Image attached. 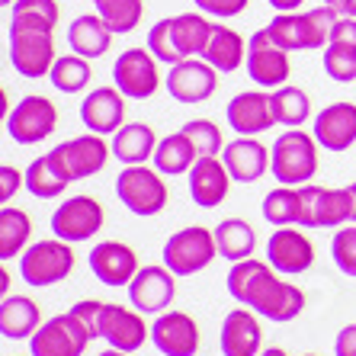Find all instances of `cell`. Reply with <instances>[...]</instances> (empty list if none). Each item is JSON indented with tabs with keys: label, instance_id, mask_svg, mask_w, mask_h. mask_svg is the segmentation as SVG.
Returning <instances> with one entry per match:
<instances>
[{
	"label": "cell",
	"instance_id": "obj_16",
	"mask_svg": "<svg viewBox=\"0 0 356 356\" xmlns=\"http://www.w3.org/2000/svg\"><path fill=\"white\" fill-rule=\"evenodd\" d=\"M266 264L273 266L276 273L296 276L305 273L308 266L315 264V244L298 232V228H276L266 241Z\"/></svg>",
	"mask_w": 356,
	"mask_h": 356
},
{
	"label": "cell",
	"instance_id": "obj_13",
	"mask_svg": "<svg viewBox=\"0 0 356 356\" xmlns=\"http://www.w3.org/2000/svg\"><path fill=\"white\" fill-rule=\"evenodd\" d=\"M103 218H106V212L93 196H71L55 209L51 232L67 244H77V241H90L103 228Z\"/></svg>",
	"mask_w": 356,
	"mask_h": 356
},
{
	"label": "cell",
	"instance_id": "obj_32",
	"mask_svg": "<svg viewBox=\"0 0 356 356\" xmlns=\"http://www.w3.org/2000/svg\"><path fill=\"white\" fill-rule=\"evenodd\" d=\"M212 19L202 17V10L196 13H177L170 17V33H174V42H177V51L183 58H202L209 39H212Z\"/></svg>",
	"mask_w": 356,
	"mask_h": 356
},
{
	"label": "cell",
	"instance_id": "obj_54",
	"mask_svg": "<svg viewBox=\"0 0 356 356\" xmlns=\"http://www.w3.org/2000/svg\"><path fill=\"white\" fill-rule=\"evenodd\" d=\"M97 356H129V353H122V350H116V347H109V350H103V353H97Z\"/></svg>",
	"mask_w": 356,
	"mask_h": 356
},
{
	"label": "cell",
	"instance_id": "obj_10",
	"mask_svg": "<svg viewBox=\"0 0 356 356\" xmlns=\"http://www.w3.org/2000/svg\"><path fill=\"white\" fill-rule=\"evenodd\" d=\"M302 196V228H340V225L353 222V202H350L347 186L343 190H324L315 183L298 186Z\"/></svg>",
	"mask_w": 356,
	"mask_h": 356
},
{
	"label": "cell",
	"instance_id": "obj_11",
	"mask_svg": "<svg viewBox=\"0 0 356 356\" xmlns=\"http://www.w3.org/2000/svg\"><path fill=\"white\" fill-rule=\"evenodd\" d=\"M244 65H248L250 81L260 83V87H266V90H280V87H286V81H289V74H292L289 51L280 49V45L270 39L266 26L250 35L248 61H244Z\"/></svg>",
	"mask_w": 356,
	"mask_h": 356
},
{
	"label": "cell",
	"instance_id": "obj_7",
	"mask_svg": "<svg viewBox=\"0 0 356 356\" xmlns=\"http://www.w3.org/2000/svg\"><path fill=\"white\" fill-rule=\"evenodd\" d=\"M90 340L93 337L81 318L74 312H65V315L49 318L29 337V350H33V356H83Z\"/></svg>",
	"mask_w": 356,
	"mask_h": 356
},
{
	"label": "cell",
	"instance_id": "obj_4",
	"mask_svg": "<svg viewBox=\"0 0 356 356\" xmlns=\"http://www.w3.org/2000/svg\"><path fill=\"white\" fill-rule=\"evenodd\" d=\"M116 196L132 216H158L167 206V183L161 180V170H151L145 164L125 167L116 177Z\"/></svg>",
	"mask_w": 356,
	"mask_h": 356
},
{
	"label": "cell",
	"instance_id": "obj_9",
	"mask_svg": "<svg viewBox=\"0 0 356 356\" xmlns=\"http://www.w3.org/2000/svg\"><path fill=\"white\" fill-rule=\"evenodd\" d=\"M55 129H58V106L39 93L23 97L7 116V132L17 145H39Z\"/></svg>",
	"mask_w": 356,
	"mask_h": 356
},
{
	"label": "cell",
	"instance_id": "obj_52",
	"mask_svg": "<svg viewBox=\"0 0 356 356\" xmlns=\"http://www.w3.org/2000/svg\"><path fill=\"white\" fill-rule=\"evenodd\" d=\"M260 356H289V353L280 350V347H270V350H260Z\"/></svg>",
	"mask_w": 356,
	"mask_h": 356
},
{
	"label": "cell",
	"instance_id": "obj_30",
	"mask_svg": "<svg viewBox=\"0 0 356 356\" xmlns=\"http://www.w3.org/2000/svg\"><path fill=\"white\" fill-rule=\"evenodd\" d=\"M202 58L216 67L218 74H232L248 61V45L241 39V33H234L232 26H212V39H209Z\"/></svg>",
	"mask_w": 356,
	"mask_h": 356
},
{
	"label": "cell",
	"instance_id": "obj_40",
	"mask_svg": "<svg viewBox=\"0 0 356 356\" xmlns=\"http://www.w3.org/2000/svg\"><path fill=\"white\" fill-rule=\"evenodd\" d=\"M93 71H90V58H81V55H61L58 61H55V67H51V87L61 93H81L87 90V83H90Z\"/></svg>",
	"mask_w": 356,
	"mask_h": 356
},
{
	"label": "cell",
	"instance_id": "obj_44",
	"mask_svg": "<svg viewBox=\"0 0 356 356\" xmlns=\"http://www.w3.org/2000/svg\"><path fill=\"white\" fill-rule=\"evenodd\" d=\"M148 51H151V55H154L158 61L170 65V67H174L177 61H183V55L177 51L174 33H170V17L158 19V23L151 26V33H148Z\"/></svg>",
	"mask_w": 356,
	"mask_h": 356
},
{
	"label": "cell",
	"instance_id": "obj_48",
	"mask_svg": "<svg viewBox=\"0 0 356 356\" xmlns=\"http://www.w3.org/2000/svg\"><path fill=\"white\" fill-rule=\"evenodd\" d=\"M19 186H26V174H19L17 167H10V164L0 167V202H10Z\"/></svg>",
	"mask_w": 356,
	"mask_h": 356
},
{
	"label": "cell",
	"instance_id": "obj_45",
	"mask_svg": "<svg viewBox=\"0 0 356 356\" xmlns=\"http://www.w3.org/2000/svg\"><path fill=\"white\" fill-rule=\"evenodd\" d=\"M331 257L340 273L356 276V225H347V228H340V232L334 234Z\"/></svg>",
	"mask_w": 356,
	"mask_h": 356
},
{
	"label": "cell",
	"instance_id": "obj_22",
	"mask_svg": "<svg viewBox=\"0 0 356 356\" xmlns=\"http://www.w3.org/2000/svg\"><path fill=\"white\" fill-rule=\"evenodd\" d=\"M324 71L337 83L356 81V17H340L324 45Z\"/></svg>",
	"mask_w": 356,
	"mask_h": 356
},
{
	"label": "cell",
	"instance_id": "obj_56",
	"mask_svg": "<svg viewBox=\"0 0 356 356\" xmlns=\"http://www.w3.org/2000/svg\"><path fill=\"white\" fill-rule=\"evenodd\" d=\"M308 356H315V353H308Z\"/></svg>",
	"mask_w": 356,
	"mask_h": 356
},
{
	"label": "cell",
	"instance_id": "obj_34",
	"mask_svg": "<svg viewBox=\"0 0 356 356\" xmlns=\"http://www.w3.org/2000/svg\"><path fill=\"white\" fill-rule=\"evenodd\" d=\"M196 161H199V154H196L193 141L186 138L183 129L158 141V151H154V170H161V174H167V177L190 174Z\"/></svg>",
	"mask_w": 356,
	"mask_h": 356
},
{
	"label": "cell",
	"instance_id": "obj_47",
	"mask_svg": "<svg viewBox=\"0 0 356 356\" xmlns=\"http://www.w3.org/2000/svg\"><path fill=\"white\" fill-rule=\"evenodd\" d=\"M193 3H196L202 13H209V17L228 19V17H238V13H244L250 0H193Z\"/></svg>",
	"mask_w": 356,
	"mask_h": 356
},
{
	"label": "cell",
	"instance_id": "obj_50",
	"mask_svg": "<svg viewBox=\"0 0 356 356\" xmlns=\"http://www.w3.org/2000/svg\"><path fill=\"white\" fill-rule=\"evenodd\" d=\"M266 3H270L276 13H296V10L302 7V0H266Z\"/></svg>",
	"mask_w": 356,
	"mask_h": 356
},
{
	"label": "cell",
	"instance_id": "obj_17",
	"mask_svg": "<svg viewBox=\"0 0 356 356\" xmlns=\"http://www.w3.org/2000/svg\"><path fill=\"white\" fill-rule=\"evenodd\" d=\"M151 340L164 356H196L199 324L186 312H164L151 324Z\"/></svg>",
	"mask_w": 356,
	"mask_h": 356
},
{
	"label": "cell",
	"instance_id": "obj_19",
	"mask_svg": "<svg viewBox=\"0 0 356 356\" xmlns=\"http://www.w3.org/2000/svg\"><path fill=\"white\" fill-rule=\"evenodd\" d=\"M90 270L103 286H129L138 273V257L122 241H103L90 250Z\"/></svg>",
	"mask_w": 356,
	"mask_h": 356
},
{
	"label": "cell",
	"instance_id": "obj_41",
	"mask_svg": "<svg viewBox=\"0 0 356 356\" xmlns=\"http://www.w3.org/2000/svg\"><path fill=\"white\" fill-rule=\"evenodd\" d=\"M93 3H97V13L106 19V26L116 35L132 33L145 17V0H93Z\"/></svg>",
	"mask_w": 356,
	"mask_h": 356
},
{
	"label": "cell",
	"instance_id": "obj_24",
	"mask_svg": "<svg viewBox=\"0 0 356 356\" xmlns=\"http://www.w3.org/2000/svg\"><path fill=\"white\" fill-rule=\"evenodd\" d=\"M186 177H190V196L199 209L222 206L225 199H228L232 183H234L232 174H228V167H225V161H218V158H199Z\"/></svg>",
	"mask_w": 356,
	"mask_h": 356
},
{
	"label": "cell",
	"instance_id": "obj_23",
	"mask_svg": "<svg viewBox=\"0 0 356 356\" xmlns=\"http://www.w3.org/2000/svg\"><path fill=\"white\" fill-rule=\"evenodd\" d=\"M125 119V97L119 87H97L83 97L81 103V122L97 135L119 132Z\"/></svg>",
	"mask_w": 356,
	"mask_h": 356
},
{
	"label": "cell",
	"instance_id": "obj_25",
	"mask_svg": "<svg viewBox=\"0 0 356 356\" xmlns=\"http://www.w3.org/2000/svg\"><path fill=\"white\" fill-rule=\"evenodd\" d=\"M222 161L234 183H257L270 170V148H264L257 138L241 135V138L225 145Z\"/></svg>",
	"mask_w": 356,
	"mask_h": 356
},
{
	"label": "cell",
	"instance_id": "obj_6",
	"mask_svg": "<svg viewBox=\"0 0 356 356\" xmlns=\"http://www.w3.org/2000/svg\"><path fill=\"white\" fill-rule=\"evenodd\" d=\"M49 154L58 164L61 174L74 183V180H87V177L99 174L106 167L109 154H113V145H106L103 135L87 132V135H77V138H67L61 145H55Z\"/></svg>",
	"mask_w": 356,
	"mask_h": 356
},
{
	"label": "cell",
	"instance_id": "obj_21",
	"mask_svg": "<svg viewBox=\"0 0 356 356\" xmlns=\"http://www.w3.org/2000/svg\"><path fill=\"white\" fill-rule=\"evenodd\" d=\"M225 116H228V125H232L238 135H254L266 132V129H273L276 119H273V103H270V93L264 90H244L228 103L225 109Z\"/></svg>",
	"mask_w": 356,
	"mask_h": 356
},
{
	"label": "cell",
	"instance_id": "obj_46",
	"mask_svg": "<svg viewBox=\"0 0 356 356\" xmlns=\"http://www.w3.org/2000/svg\"><path fill=\"white\" fill-rule=\"evenodd\" d=\"M77 318L83 321V327L90 331V337H103V312H106V302H97V298H83L77 305H71Z\"/></svg>",
	"mask_w": 356,
	"mask_h": 356
},
{
	"label": "cell",
	"instance_id": "obj_5",
	"mask_svg": "<svg viewBox=\"0 0 356 356\" xmlns=\"http://www.w3.org/2000/svg\"><path fill=\"white\" fill-rule=\"evenodd\" d=\"M218 254L216 232L209 228H183V232L170 234L164 244V266L174 276H193L199 270H206Z\"/></svg>",
	"mask_w": 356,
	"mask_h": 356
},
{
	"label": "cell",
	"instance_id": "obj_1",
	"mask_svg": "<svg viewBox=\"0 0 356 356\" xmlns=\"http://www.w3.org/2000/svg\"><path fill=\"white\" fill-rule=\"evenodd\" d=\"M337 19H340L337 10L331 3H321V7L302 10V13H276L270 19V26H266V33L286 51H312L327 45Z\"/></svg>",
	"mask_w": 356,
	"mask_h": 356
},
{
	"label": "cell",
	"instance_id": "obj_20",
	"mask_svg": "<svg viewBox=\"0 0 356 356\" xmlns=\"http://www.w3.org/2000/svg\"><path fill=\"white\" fill-rule=\"evenodd\" d=\"M250 312H257V315L270 318L276 324H286L292 318L302 315V308H305V292L292 286V282H282L280 276H273L270 282L260 286V292L250 298Z\"/></svg>",
	"mask_w": 356,
	"mask_h": 356
},
{
	"label": "cell",
	"instance_id": "obj_8",
	"mask_svg": "<svg viewBox=\"0 0 356 356\" xmlns=\"http://www.w3.org/2000/svg\"><path fill=\"white\" fill-rule=\"evenodd\" d=\"M74 270V250L61 238L55 241H39L23 254L19 260V276L29 286H55Z\"/></svg>",
	"mask_w": 356,
	"mask_h": 356
},
{
	"label": "cell",
	"instance_id": "obj_18",
	"mask_svg": "<svg viewBox=\"0 0 356 356\" xmlns=\"http://www.w3.org/2000/svg\"><path fill=\"white\" fill-rule=\"evenodd\" d=\"M312 135H315V141L321 148L334 151V154L353 148V141H356V103L340 99V103L324 106L315 116V132Z\"/></svg>",
	"mask_w": 356,
	"mask_h": 356
},
{
	"label": "cell",
	"instance_id": "obj_2",
	"mask_svg": "<svg viewBox=\"0 0 356 356\" xmlns=\"http://www.w3.org/2000/svg\"><path fill=\"white\" fill-rule=\"evenodd\" d=\"M10 65L17 67L19 77H49L58 55H55V29L49 26H35L26 19H10L7 33Z\"/></svg>",
	"mask_w": 356,
	"mask_h": 356
},
{
	"label": "cell",
	"instance_id": "obj_29",
	"mask_svg": "<svg viewBox=\"0 0 356 356\" xmlns=\"http://www.w3.org/2000/svg\"><path fill=\"white\" fill-rule=\"evenodd\" d=\"M154 151H158V135L151 125L129 122L119 132H113V158L122 161L125 167L145 164L148 158H154Z\"/></svg>",
	"mask_w": 356,
	"mask_h": 356
},
{
	"label": "cell",
	"instance_id": "obj_28",
	"mask_svg": "<svg viewBox=\"0 0 356 356\" xmlns=\"http://www.w3.org/2000/svg\"><path fill=\"white\" fill-rule=\"evenodd\" d=\"M113 29L106 26V19L99 17V13H81V17L71 19L67 26V45L74 55L81 58H103L113 45Z\"/></svg>",
	"mask_w": 356,
	"mask_h": 356
},
{
	"label": "cell",
	"instance_id": "obj_37",
	"mask_svg": "<svg viewBox=\"0 0 356 356\" xmlns=\"http://www.w3.org/2000/svg\"><path fill=\"white\" fill-rule=\"evenodd\" d=\"M29 234H33V222L23 209L3 206L0 209V257L10 260L17 257L19 250L29 244Z\"/></svg>",
	"mask_w": 356,
	"mask_h": 356
},
{
	"label": "cell",
	"instance_id": "obj_26",
	"mask_svg": "<svg viewBox=\"0 0 356 356\" xmlns=\"http://www.w3.org/2000/svg\"><path fill=\"white\" fill-rule=\"evenodd\" d=\"M148 337V324L141 318V312L122 305H106L103 312V340L109 347L122 350V353H135L138 347H145Z\"/></svg>",
	"mask_w": 356,
	"mask_h": 356
},
{
	"label": "cell",
	"instance_id": "obj_43",
	"mask_svg": "<svg viewBox=\"0 0 356 356\" xmlns=\"http://www.w3.org/2000/svg\"><path fill=\"white\" fill-rule=\"evenodd\" d=\"M10 19H26V23L55 29L61 19V7H58V0H17L10 7Z\"/></svg>",
	"mask_w": 356,
	"mask_h": 356
},
{
	"label": "cell",
	"instance_id": "obj_15",
	"mask_svg": "<svg viewBox=\"0 0 356 356\" xmlns=\"http://www.w3.org/2000/svg\"><path fill=\"white\" fill-rule=\"evenodd\" d=\"M177 282L167 266H141L129 282V302L141 315H164V308L174 302Z\"/></svg>",
	"mask_w": 356,
	"mask_h": 356
},
{
	"label": "cell",
	"instance_id": "obj_42",
	"mask_svg": "<svg viewBox=\"0 0 356 356\" xmlns=\"http://www.w3.org/2000/svg\"><path fill=\"white\" fill-rule=\"evenodd\" d=\"M183 132L186 138L193 141V148H196L199 158H218L222 154V129H218L212 119H190V122L183 125Z\"/></svg>",
	"mask_w": 356,
	"mask_h": 356
},
{
	"label": "cell",
	"instance_id": "obj_51",
	"mask_svg": "<svg viewBox=\"0 0 356 356\" xmlns=\"http://www.w3.org/2000/svg\"><path fill=\"white\" fill-rule=\"evenodd\" d=\"M340 17H356V0H327Z\"/></svg>",
	"mask_w": 356,
	"mask_h": 356
},
{
	"label": "cell",
	"instance_id": "obj_33",
	"mask_svg": "<svg viewBox=\"0 0 356 356\" xmlns=\"http://www.w3.org/2000/svg\"><path fill=\"white\" fill-rule=\"evenodd\" d=\"M216 244H218V254L225 260H248L254 257V248H257V232H254V225L244 222V218H225L218 222L216 228Z\"/></svg>",
	"mask_w": 356,
	"mask_h": 356
},
{
	"label": "cell",
	"instance_id": "obj_36",
	"mask_svg": "<svg viewBox=\"0 0 356 356\" xmlns=\"http://www.w3.org/2000/svg\"><path fill=\"white\" fill-rule=\"evenodd\" d=\"M67 177L58 170V164L51 161V154L35 158L33 164L26 167V190L33 193L35 199H55L67 190Z\"/></svg>",
	"mask_w": 356,
	"mask_h": 356
},
{
	"label": "cell",
	"instance_id": "obj_38",
	"mask_svg": "<svg viewBox=\"0 0 356 356\" xmlns=\"http://www.w3.org/2000/svg\"><path fill=\"white\" fill-rule=\"evenodd\" d=\"M270 103H273V119L276 125H302L308 116H312V99H308L305 90H298V87H280V90L270 93Z\"/></svg>",
	"mask_w": 356,
	"mask_h": 356
},
{
	"label": "cell",
	"instance_id": "obj_35",
	"mask_svg": "<svg viewBox=\"0 0 356 356\" xmlns=\"http://www.w3.org/2000/svg\"><path fill=\"white\" fill-rule=\"evenodd\" d=\"M276 270L270 264H264V260H238V264L232 266V273H228V292H232L234 302H241V305H250V298L257 296V289L264 286L266 280H273Z\"/></svg>",
	"mask_w": 356,
	"mask_h": 356
},
{
	"label": "cell",
	"instance_id": "obj_3",
	"mask_svg": "<svg viewBox=\"0 0 356 356\" xmlns=\"http://www.w3.org/2000/svg\"><path fill=\"white\" fill-rule=\"evenodd\" d=\"M270 170L282 186H305L318 174V141L315 135L289 129L270 148Z\"/></svg>",
	"mask_w": 356,
	"mask_h": 356
},
{
	"label": "cell",
	"instance_id": "obj_39",
	"mask_svg": "<svg viewBox=\"0 0 356 356\" xmlns=\"http://www.w3.org/2000/svg\"><path fill=\"white\" fill-rule=\"evenodd\" d=\"M264 218L273 225V228L298 225V218H302V196H298L296 186H276V190L266 193Z\"/></svg>",
	"mask_w": 356,
	"mask_h": 356
},
{
	"label": "cell",
	"instance_id": "obj_53",
	"mask_svg": "<svg viewBox=\"0 0 356 356\" xmlns=\"http://www.w3.org/2000/svg\"><path fill=\"white\" fill-rule=\"evenodd\" d=\"M347 193H350V202H353V222H356V183H350Z\"/></svg>",
	"mask_w": 356,
	"mask_h": 356
},
{
	"label": "cell",
	"instance_id": "obj_49",
	"mask_svg": "<svg viewBox=\"0 0 356 356\" xmlns=\"http://www.w3.org/2000/svg\"><path fill=\"white\" fill-rule=\"evenodd\" d=\"M334 353L337 356H356V324H347V327L337 334Z\"/></svg>",
	"mask_w": 356,
	"mask_h": 356
},
{
	"label": "cell",
	"instance_id": "obj_12",
	"mask_svg": "<svg viewBox=\"0 0 356 356\" xmlns=\"http://www.w3.org/2000/svg\"><path fill=\"white\" fill-rule=\"evenodd\" d=\"M113 83L122 90L125 99H148L158 93L161 74L158 58L148 49H129L122 51L113 65Z\"/></svg>",
	"mask_w": 356,
	"mask_h": 356
},
{
	"label": "cell",
	"instance_id": "obj_14",
	"mask_svg": "<svg viewBox=\"0 0 356 356\" xmlns=\"http://www.w3.org/2000/svg\"><path fill=\"white\" fill-rule=\"evenodd\" d=\"M164 83L177 103H206L218 90V71L206 58H183L170 67Z\"/></svg>",
	"mask_w": 356,
	"mask_h": 356
},
{
	"label": "cell",
	"instance_id": "obj_27",
	"mask_svg": "<svg viewBox=\"0 0 356 356\" xmlns=\"http://www.w3.org/2000/svg\"><path fill=\"white\" fill-rule=\"evenodd\" d=\"M264 327L248 308H234L222 321V353L225 356H260Z\"/></svg>",
	"mask_w": 356,
	"mask_h": 356
},
{
	"label": "cell",
	"instance_id": "obj_55",
	"mask_svg": "<svg viewBox=\"0 0 356 356\" xmlns=\"http://www.w3.org/2000/svg\"><path fill=\"white\" fill-rule=\"evenodd\" d=\"M0 3H3V7H13V3H17V0H0Z\"/></svg>",
	"mask_w": 356,
	"mask_h": 356
},
{
	"label": "cell",
	"instance_id": "obj_31",
	"mask_svg": "<svg viewBox=\"0 0 356 356\" xmlns=\"http://www.w3.org/2000/svg\"><path fill=\"white\" fill-rule=\"evenodd\" d=\"M42 327L39 305L26 296H3L0 302V334L7 340H23L33 337Z\"/></svg>",
	"mask_w": 356,
	"mask_h": 356
}]
</instances>
